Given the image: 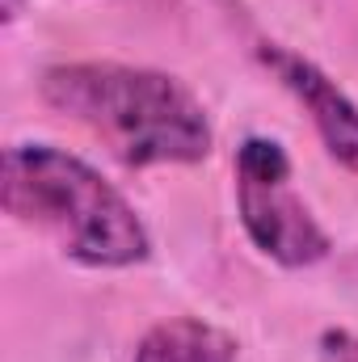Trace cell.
I'll use <instances>...</instances> for the list:
<instances>
[{
	"instance_id": "6",
	"label": "cell",
	"mask_w": 358,
	"mask_h": 362,
	"mask_svg": "<svg viewBox=\"0 0 358 362\" xmlns=\"http://www.w3.org/2000/svg\"><path fill=\"white\" fill-rule=\"evenodd\" d=\"M321 354H325V362H358V333H350V329H325Z\"/></svg>"
},
{
	"instance_id": "2",
	"label": "cell",
	"mask_w": 358,
	"mask_h": 362,
	"mask_svg": "<svg viewBox=\"0 0 358 362\" xmlns=\"http://www.w3.org/2000/svg\"><path fill=\"white\" fill-rule=\"evenodd\" d=\"M4 211L42 232L85 270H131L152 257V232L135 202L89 160L55 144H8L0 160Z\"/></svg>"
},
{
	"instance_id": "4",
	"label": "cell",
	"mask_w": 358,
	"mask_h": 362,
	"mask_svg": "<svg viewBox=\"0 0 358 362\" xmlns=\"http://www.w3.org/2000/svg\"><path fill=\"white\" fill-rule=\"evenodd\" d=\"M258 59H262V68L270 76L304 105V114L312 118L325 152L342 169L358 173V101L354 97L342 89L321 64H312L308 55L291 51L287 42H270V38L258 42Z\"/></svg>"
},
{
	"instance_id": "3",
	"label": "cell",
	"mask_w": 358,
	"mask_h": 362,
	"mask_svg": "<svg viewBox=\"0 0 358 362\" xmlns=\"http://www.w3.org/2000/svg\"><path fill=\"white\" fill-rule=\"evenodd\" d=\"M236 215L253 249L282 270H312L333 253L325 223L291 181L287 148L270 135H249L236 148Z\"/></svg>"
},
{
	"instance_id": "1",
	"label": "cell",
	"mask_w": 358,
	"mask_h": 362,
	"mask_svg": "<svg viewBox=\"0 0 358 362\" xmlns=\"http://www.w3.org/2000/svg\"><path fill=\"white\" fill-rule=\"evenodd\" d=\"M38 97L97 135L131 169L202 165L215 148L202 97L161 68L118 59L51 64L38 76Z\"/></svg>"
},
{
	"instance_id": "7",
	"label": "cell",
	"mask_w": 358,
	"mask_h": 362,
	"mask_svg": "<svg viewBox=\"0 0 358 362\" xmlns=\"http://www.w3.org/2000/svg\"><path fill=\"white\" fill-rule=\"evenodd\" d=\"M21 8H25V0H0V21L13 25V21L21 17Z\"/></svg>"
},
{
	"instance_id": "5",
	"label": "cell",
	"mask_w": 358,
	"mask_h": 362,
	"mask_svg": "<svg viewBox=\"0 0 358 362\" xmlns=\"http://www.w3.org/2000/svg\"><path fill=\"white\" fill-rule=\"evenodd\" d=\"M241 346L228 329L202 316H169L144 329L135 341L131 362H236Z\"/></svg>"
}]
</instances>
